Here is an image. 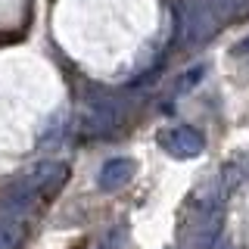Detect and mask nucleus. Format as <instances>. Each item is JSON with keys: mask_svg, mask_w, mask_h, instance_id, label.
I'll return each instance as SVG.
<instances>
[{"mask_svg": "<svg viewBox=\"0 0 249 249\" xmlns=\"http://www.w3.org/2000/svg\"><path fill=\"white\" fill-rule=\"evenodd\" d=\"M134 171H137V162L131 159V156H115V159H106L103 165H100L97 187H100V190H106V193L122 190L124 184H131Z\"/></svg>", "mask_w": 249, "mask_h": 249, "instance_id": "nucleus-4", "label": "nucleus"}, {"mask_svg": "<svg viewBox=\"0 0 249 249\" xmlns=\"http://www.w3.org/2000/svg\"><path fill=\"white\" fill-rule=\"evenodd\" d=\"M202 75H206V66H193L187 69V72L175 81V88H171V93H187L190 88H196V84L202 81Z\"/></svg>", "mask_w": 249, "mask_h": 249, "instance_id": "nucleus-6", "label": "nucleus"}, {"mask_svg": "<svg viewBox=\"0 0 249 249\" xmlns=\"http://www.w3.org/2000/svg\"><path fill=\"white\" fill-rule=\"evenodd\" d=\"M159 146L171 159H196L206 150V137L190 124H175V128H165L159 134Z\"/></svg>", "mask_w": 249, "mask_h": 249, "instance_id": "nucleus-3", "label": "nucleus"}, {"mask_svg": "<svg viewBox=\"0 0 249 249\" xmlns=\"http://www.w3.org/2000/svg\"><path fill=\"white\" fill-rule=\"evenodd\" d=\"M218 13L209 6V0H184L178 10V41L199 44L218 31Z\"/></svg>", "mask_w": 249, "mask_h": 249, "instance_id": "nucleus-2", "label": "nucleus"}, {"mask_svg": "<svg viewBox=\"0 0 249 249\" xmlns=\"http://www.w3.org/2000/svg\"><path fill=\"white\" fill-rule=\"evenodd\" d=\"M25 221L16 215H0V249H19L25 243Z\"/></svg>", "mask_w": 249, "mask_h": 249, "instance_id": "nucleus-5", "label": "nucleus"}, {"mask_svg": "<svg viewBox=\"0 0 249 249\" xmlns=\"http://www.w3.org/2000/svg\"><path fill=\"white\" fill-rule=\"evenodd\" d=\"M66 181H69V165L66 162H56V159L41 162L37 168H31L28 175H22L16 184L6 187V193H3L0 202H3V209H10V212H25V209H31L35 202L50 199Z\"/></svg>", "mask_w": 249, "mask_h": 249, "instance_id": "nucleus-1", "label": "nucleus"}, {"mask_svg": "<svg viewBox=\"0 0 249 249\" xmlns=\"http://www.w3.org/2000/svg\"><path fill=\"white\" fill-rule=\"evenodd\" d=\"M246 156H249V153H246Z\"/></svg>", "mask_w": 249, "mask_h": 249, "instance_id": "nucleus-8", "label": "nucleus"}, {"mask_svg": "<svg viewBox=\"0 0 249 249\" xmlns=\"http://www.w3.org/2000/svg\"><path fill=\"white\" fill-rule=\"evenodd\" d=\"M233 56H240V59H249V35H246V37H240V41L233 44Z\"/></svg>", "mask_w": 249, "mask_h": 249, "instance_id": "nucleus-7", "label": "nucleus"}]
</instances>
